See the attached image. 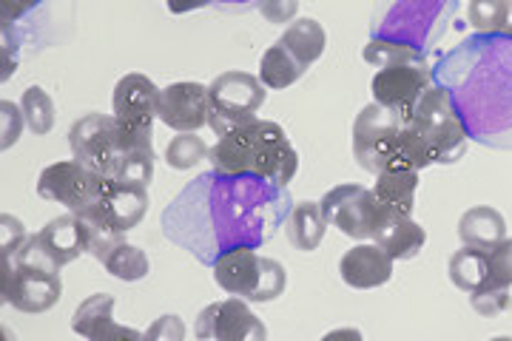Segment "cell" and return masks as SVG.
Listing matches in <instances>:
<instances>
[{"mask_svg":"<svg viewBox=\"0 0 512 341\" xmlns=\"http://www.w3.org/2000/svg\"><path fill=\"white\" fill-rule=\"evenodd\" d=\"M293 202L288 188L256 174L208 171L188 182L163 211V234L214 265L234 248H259L285 225Z\"/></svg>","mask_w":512,"mask_h":341,"instance_id":"1","label":"cell"},{"mask_svg":"<svg viewBox=\"0 0 512 341\" xmlns=\"http://www.w3.org/2000/svg\"><path fill=\"white\" fill-rule=\"evenodd\" d=\"M208 162L220 174H256L282 188H288L299 171V154L285 128L259 117L217 137Z\"/></svg>","mask_w":512,"mask_h":341,"instance_id":"2","label":"cell"},{"mask_svg":"<svg viewBox=\"0 0 512 341\" xmlns=\"http://www.w3.org/2000/svg\"><path fill=\"white\" fill-rule=\"evenodd\" d=\"M12 219V216H9ZM0 251V296L20 313H46L63 296V279L55 262L37 245L35 234H26L12 219V236L3 228Z\"/></svg>","mask_w":512,"mask_h":341,"instance_id":"3","label":"cell"},{"mask_svg":"<svg viewBox=\"0 0 512 341\" xmlns=\"http://www.w3.org/2000/svg\"><path fill=\"white\" fill-rule=\"evenodd\" d=\"M421 134L433 154V165H453L467 151V123L461 117L456 94L450 86H430L419 100L413 117L407 120Z\"/></svg>","mask_w":512,"mask_h":341,"instance_id":"4","label":"cell"},{"mask_svg":"<svg viewBox=\"0 0 512 341\" xmlns=\"http://www.w3.org/2000/svg\"><path fill=\"white\" fill-rule=\"evenodd\" d=\"M211 268H214V282L225 293L254 305H268L288 288L285 265L268 256H259L256 248H234L222 253Z\"/></svg>","mask_w":512,"mask_h":341,"instance_id":"5","label":"cell"},{"mask_svg":"<svg viewBox=\"0 0 512 341\" xmlns=\"http://www.w3.org/2000/svg\"><path fill=\"white\" fill-rule=\"evenodd\" d=\"M211 97V114H208V128L222 137L237 126H245L256 120V111L265 106V83L248 72H222L214 77L208 86Z\"/></svg>","mask_w":512,"mask_h":341,"instance_id":"6","label":"cell"},{"mask_svg":"<svg viewBox=\"0 0 512 341\" xmlns=\"http://www.w3.org/2000/svg\"><path fill=\"white\" fill-rule=\"evenodd\" d=\"M148 214V185L120 182L106 177L103 194L83 214L92 236H123L134 231Z\"/></svg>","mask_w":512,"mask_h":341,"instance_id":"7","label":"cell"},{"mask_svg":"<svg viewBox=\"0 0 512 341\" xmlns=\"http://www.w3.org/2000/svg\"><path fill=\"white\" fill-rule=\"evenodd\" d=\"M103 185H106L103 174H97L83 162L66 160L43 168V174L37 180V197L57 202V205L69 208L72 214L83 216L100 199Z\"/></svg>","mask_w":512,"mask_h":341,"instance_id":"8","label":"cell"},{"mask_svg":"<svg viewBox=\"0 0 512 341\" xmlns=\"http://www.w3.org/2000/svg\"><path fill=\"white\" fill-rule=\"evenodd\" d=\"M404 123L407 120H402L387 106H379L376 100L356 114V120H353V157L367 174H379L387 168L390 151H393Z\"/></svg>","mask_w":512,"mask_h":341,"instance_id":"9","label":"cell"},{"mask_svg":"<svg viewBox=\"0 0 512 341\" xmlns=\"http://www.w3.org/2000/svg\"><path fill=\"white\" fill-rule=\"evenodd\" d=\"M74 160L89 165L92 171L111 177L120 157V123L114 114H86L69 131Z\"/></svg>","mask_w":512,"mask_h":341,"instance_id":"10","label":"cell"},{"mask_svg":"<svg viewBox=\"0 0 512 341\" xmlns=\"http://www.w3.org/2000/svg\"><path fill=\"white\" fill-rule=\"evenodd\" d=\"M430 86H436V83H433V69L427 66V60L387 66V69H379V72L373 74V80H370L373 100L379 106H387L390 111H396L402 120L413 117L419 100Z\"/></svg>","mask_w":512,"mask_h":341,"instance_id":"11","label":"cell"},{"mask_svg":"<svg viewBox=\"0 0 512 341\" xmlns=\"http://www.w3.org/2000/svg\"><path fill=\"white\" fill-rule=\"evenodd\" d=\"M322 214L328 219V225L339 228L350 239L365 242L373 236V222H376V197L373 188L365 185H336L330 188L325 197L319 199Z\"/></svg>","mask_w":512,"mask_h":341,"instance_id":"12","label":"cell"},{"mask_svg":"<svg viewBox=\"0 0 512 341\" xmlns=\"http://www.w3.org/2000/svg\"><path fill=\"white\" fill-rule=\"evenodd\" d=\"M197 339L214 341H265L268 327L256 319L245 299H222L214 305L202 307L197 316Z\"/></svg>","mask_w":512,"mask_h":341,"instance_id":"13","label":"cell"},{"mask_svg":"<svg viewBox=\"0 0 512 341\" xmlns=\"http://www.w3.org/2000/svg\"><path fill=\"white\" fill-rule=\"evenodd\" d=\"M208 114H211V97H208V86L202 83H171L168 89L160 91L157 120L174 128L177 134L205 128Z\"/></svg>","mask_w":512,"mask_h":341,"instance_id":"14","label":"cell"},{"mask_svg":"<svg viewBox=\"0 0 512 341\" xmlns=\"http://www.w3.org/2000/svg\"><path fill=\"white\" fill-rule=\"evenodd\" d=\"M160 91L154 80L146 74H126L117 80L111 108L117 123L126 128H154L157 120V106H160Z\"/></svg>","mask_w":512,"mask_h":341,"instance_id":"15","label":"cell"},{"mask_svg":"<svg viewBox=\"0 0 512 341\" xmlns=\"http://www.w3.org/2000/svg\"><path fill=\"white\" fill-rule=\"evenodd\" d=\"M35 239L57 268H66V265H72L74 259H80V253H89V248H92V228H89V222L83 216L69 211V214L49 219L37 231Z\"/></svg>","mask_w":512,"mask_h":341,"instance_id":"16","label":"cell"},{"mask_svg":"<svg viewBox=\"0 0 512 341\" xmlns=\"http://www.w3.org/2000/svg\"><path fill=\"white\" fill-rule=\"evenodd\" d=\"M393 265H396V259L384 251V248H379L376 242H373V245H370V242H359V245H353V248L342 256L339 273H342V282H345L348 288L373 290L382 288V285L390 282Z\"/></svg>","mask_w":512,"mask_h":341,"instance_id":"17","label":"cell"},{"mask_svg":"<svg viewBox=\"0 0 512 341\" xmlns=\"http://www.w3.org/2000/svg\"><path fill=\"white\" fill-rule=\"evenodd\" d=\"M114 296L111 293H94L86 302H80V307L74 310L72 330L77 336L89 341H111V339H146V333L131 330L123 324L114 322Z\"/></svg>","mask_w":512,"mask_h":341,"instance_id":"18","label":"cell"},{"mask_svg":"<svg viewBox=\"0 0 512 341\" xmlns=\"http://www.w3.org/2000/svg\"><path fill=\"white\" fill-rule=\"evenodd\" d=\"M370 239L390 253L396 262H404V259H416L419 256L421 248L427 245V231L421 228L413 216L376 211L373 236Z\"/></svg>","mask_w":512,"mask_h":341,"instance_id":"19","label":"cell"},{"mask_svg":"<svg viewBox=\"0 0 512 341\" xmlns=\"http://www.w3.org/2000/svg\"><path fill=\"white\" fill-rule=\"evenodd\" d=\"M89 253L120 282H140L151 270L146 251L126 242L123 236H92Z\"/></svg>","mask_w":512,"mask_h":341,"instance_id":"20","label":"cell"},{"mask_svg":"<svg viewBox=\"0 0 512 341\" xmlns=\"http://www.w3.org/2000/svg\"><path fill=\"white\" fill-rule=\"evenodd\" d=\"M416 191H419V171L384 168V171L376 174V185H373L376 211L413 216V208H416Z\"/></svg>","mask_w":512,"mask_h":341,"instance_id":"21","label":"cell"},{"mask_svg":"<svg viewBox=\"0 0 512 341\" xmlns=\"http://www.w3.org/2000/svg\"><path fill=\"white\" fill-rule=\"evenodd\" d=\"M328 231V219L322 214V205L319 202H293L291 214L285 219V234L296 251L313 253Z\"/></svg>","mask_w":512,"mask_h":341,"instance_id":"22","label":"cell"},{"mask_svg":"<svg viewBox=\"0 0 512 341\" xmlns=\"http://www.w3.org/2000/svg\"><path fill=\"white\" fill-rule=\"evenodd\" d=\"M458 239L464 245L490 251L501 239H507V222L490 205H476V208L464 211L458 219Z\"/></svg>","mask_w":512,"mask_h":341,"instance_id":"23","label":"cell"},{"mask_svg":"<svg viewBox=\"0 0 512 341\" xmlns=\"http://www.w3.org/2000/svg\"><path fill=\"white\" fill-rule=\"evenodd\" d=\"M279 43L308 69L313 66L328 46V35L322 29V23L313 18H299L285 26V32L279 37Z\"/></svg>","mask_w":512,"mask_h":341,"instance_id":"24","label":"cell"},{"mask_svg":"<svg viewBox=\"0 0 512 341\" xmlns=\"http://www.w3.org/2000/svg\"><path fill=\"white\" fill-rule=\"evenodd\" d=\"M308 72L296 57H293L279 40L274 46H268V52L262 54V63H259V80L265 83V89L282 91L293 86L302 74Z\"/></svg>","mask_w":512,"mask_h":341,"instance_id":"25","label":"cell"},{"mask_svg":"<svg viewBox=\"0 0 512 341\" xmlns=\"http://www.w3.org/2000/svg\"><path fill=\"white\" fill-rule=\"evenodd\" d=\"M450 282L464 293H476L484 282H487V251L484 248H473L464 245L461 251L450 256Z\"/></svg>","mask_w":512,"mask_h":341,"instance_id":"26","label":"cell"},{"mask_svg":"<svg viewBox=\"0 0 512 341\" xmlns=\"http://www.w3.org/2000/svg\"><path fill=\"white\" fill-rule=\"evenodd\" d=\"M467 20L481 35H510L512 0H470Z\"/></svg>","mask_w":512,"mask_h":341,"instance_id":"27","label":"cell"},{"mask_svg":"<svg viewBox=\"0 0 512 341\" xmlns=\"http://www.w3.org/2000/svg\"><path fill=\"white\" fill-rule=\"evenodd\" d=\"M433 165V154L427 143L421 140V134L410 123H404V128L396 137V145L390 151L387 168H407V171H424Z\"/></svg>","mask_w":512,"mask_h":341,"instance_id":"28","label":"cell"},{"mask_svg":"<svg viewBox=\"0 0 512 341\" xmlns=\"http://www.w3.org/2000/svg\"><path fill=\"white\" fill-rule=\"evenodd\" d=\"M365 63L376 66V69H387V66H399V63H421L424 52L413 49L399 40H387V37H370L367 46L362 49Z\"/></svg>","mask_w":512,"mask_h":341,"instance_id":"29","label":"cell"},{"mask_svg":"<svg viewBox=\"0 0 512 341\" xmlns=\"http://www.w3.org/2000/svg\"><path fill=\"white\" fill-rule=\"evenodd\" d=\"M20 108H23V117H26V126L35 137H46L52 134L55 128V100L40 89V86H29L20 97Z\"/></svg>","mask_w":512,"mask_h":341,"instance_id":"30","label":"cell"},{"mask_svg":"<svg viewBox=\"0 0 512 341\" xmlns=\"http://www.w3.org/2000/svg\"><path fill=\"white\" fill-rule=\"evenodd\" d=\"M208 154H211V148L205 145L202 137H197V131H183V134H177L168 143V148H165V162L174 171H188L197 162L208 160Z\"/></svg>","mask_w":512,"mask_h":341,"instance_id":"31","label":"cell"},{"mask_svg":"<svg viewBox=\"0 0 512 341\" xmlns=\"http://www.w3.org/2000/svg\"><path fill=\"white\" fill-rule=\"evenodd\" d=\"M512 288V239H501L495 248L487 251V282L476 293Z\"/></svg>","mask_w":512,"mask_h":341,"instance_id":"32","label":"cell"},{"mask_svg":"<svg viewBox=\"0 0 512 341\" xmlns=\"http://www.w3.org/2000/svg\"><path fill=\"white\" fill-rule=\"evenodd\" d=\"M256 12L268 20V23L285 26V23H293V20H296L299 0H256Z\"/></svg>","mask_w":512,"mask_h":341,"instance_id":"33","label":"cell"},{"mask_svg":"<svg viewBox=\"0 0 512 341\" xmlns=\"http://www.w3.org/2000/svg\"><path fill=\"white\" fill-rule=\"evenodd\" d=\"M46 0H0V23L3 32H12L20 20L26 18L29 12H35L37 6H43Z\"/></svg>","mask_w":512,"mask_h":341,"instance_id":"34","label":"cell"},{"mask_svg":"<svg viewBox=\"0 0 512 341\" xmlns=\"http://www.w3.org/2000/svg\"><path fill=\"white\" fill-rule=\"evenodd\" d=\"M0 111H3V151H6V148L18 143L20 128L26 123V117H23V108L9 103V100L0 103Z\"/></svg>","mask_w":512,"mask_h":341,"instance_id":"35","label":"cell"},{"mask_svg":"<svg viewBox=\"0 0 512 341\" xmlns=\"http://www.w3.org/2000/svg\"><path fill=\"white\" fill-rule=\"evenodd\" d=\"M470 302L476 307L481 316H495L510 310L512 299L507 290H493V293H470Z\"/></svg>","mask_w":512,"mask_h":341,"instance_id":"36","label":"cell"},{"mask_svg":"<svg viewBox=\"0 0 512 341\" xmlns=\"http://www.w3.org/2000/svg\"><path fill=\"white\" fill-rule=\"evenodd\" d=\"M146 339L183 341L185 327H183V322H180V316H163V319H157V324H154V327H148Z\"/></svg>","mask_w":512,"mask_h":341,"instance_id":"37","label":"cell"},{"mask_svg":"<svg viewBox=\"0 0 512 341\" xmlns=\"http://www.w3.org/2000/svg\"><path fill=\"white\" fill-rule=\"evenodd\" d=\"M163 3L171 15H185V12H194V9L211 6V0H163Z\"/></svg>","mask_w":512,"mask_h":341,"instance_id":"38","label":"cell"},{"mask_svg":"<svg viewBox=\"0 0 512 341\" xmlns=\"http://www.w3.org/2000/svg\"><path fill=\"white\" fill-rule=\"evenodd\" d=\"M214 6H220L222 12H248L256 9V0H211Z\"/></svg>","mask_w":512,"mask_h":341,"instance_id":"39","label":"cell"},{"mask_svg":"<svg viewBox=\"0 0 512 341\" xmlns=\"http://www.w3.org/2000/svg\"><path fill=\"white\" fill-rule=\"evenodd\" d=\"M510 35H512V29H510Z\"/></svg>","mask_w":512,"mask_h":341,"instance_id":"40","label":"cell"}]
</instances>
